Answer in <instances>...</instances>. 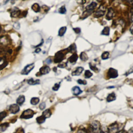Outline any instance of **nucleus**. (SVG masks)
Masks as SVG:
<instances>
[{"mask_svg": "<svg viewBox=\"0 0 133 133\" xmlns=\"http://www.w3.org/2000/svg\"><path fill=\"white\" fill-rule=\"evenodd\" d=\"M95 133H104L100 127V124L97 121H93L90 126Z\"/></svg>", "mask_w": 133, "mask_h": 133, "instance_id": "obj_1", "label": "nucleus"}, {"mask_svg": "<svg viewBox=\"0 0 133 133\" xmlns=\"http://www.w3.org/2000/svg\"><path fill=\"white\" fill-rule=\"evenodd\" d=\"M34 111L31 109H27L24 111L20 115V118L24 119H29L32 118L34 115Z\"/></svg>", "mask_w": 133, "mask_h": 133, "instance_id": "obj_2", "label": "nucleus"}, {"mask_svg": "<svg viewBox=\"0 0 133 133\" xmlns=\"http://www.w3.org/2000/svg\"><path fill=\"white\" fill-rule=\"evenodd\" d=\"M64 51L58 52L55 56L54 58V62L55 63H61L65 58V54L63 53Z\"/></svg>", "mask_w": 133, "mask_h": 133, "instance_id": "obj_3", "label": "nucleus"}, {"mask_svg": "<svg viewBox=\"0 0 133 133\" xmlns=\"http://www.w3.org/2000/svg\"><path fill=\"white\" fill-rule=\"evenodd\" d=\"M34 68V64H31L26 66L23 69L21 74L22 75H28Z\"/></svg>", "mask_w": 133, "mask_h": 133, "instance_id": "obj_4", "label": "nucleus"}, {"mask_svg": "<svg viewBox=\"0 0 133 133\" xmlns=\"http://www.w3.org/2000/svg\"><path fill=\"white\" fill-rule=\"evenodd\" d=\"M21 15V11L20 10L16 7H15L12 8L11 11L10 12V16L11 17L16 18L19 17Z\"/></svg>", "mask_w": 133, "mask_h": 133, "instance_id": "obj_5", "label": "nucleus"}, {"mask_svg": "<svg viewBox=\"0 0 133 133\" xmlns=\"http://www.w3.org/2000/svg\"><path fill=\"white\" fill-rule=\"evenodd\" d=\"M108 76L109 78L114 79L118 77V72L116 69L111 68L109 69L108 72Z\"/></svg>", "mask_w": 133, "mask_h": 133, "instance_id": "obj_6", "label": "nucleus"}, {"mask_svg": "<svg viewBox=\"0 0 133 133\" xmlns=\"http://www.w3.org/2000/svg\"><path fill=\"white\" fill-rule=\"evenodd\" d=\"M20 110L19 106L17 104H13L9 106V111L11 113L16 114L18 113Z\"/></svg>", "mask_w": 133, "mask_h": 133, "instance_id": "obj_7", "label": "nucleus"}, {"mask_svg": "<svg viewBox=\"0 0 133 133\" xmlns=\"http://www.w3.org/2000/svg\"><path fill=\"white\" fill-rule=\"evenodd\" d=\"M9 40L6 36H2L0 38V45L3 46H7L9 44Z\"/></svg>", "mask_w": 133, "mask_h": 133, "instance_id": "obj_8", "label": "nucleus"}, {"mask_svg": "<svg viewBox=\"0 0 133 133\" xmlns=\"http://www.w3.org/2000/svg\"><path fill=\"white\" fill-rule=\"evenodd\" d=\"M51 71V69L49 66H43L42 68H40V73L42 75H46V74L49 73Z\"/></svg>", "mask_w": 133, "mask_h": 133, "instance_id": "obj_9", "label": "nucleus"}, {"mask_svg": "<svg viewBox=\"0 0 133 133\" xmlns=\"http://www.w3.org/2000/svg\"><path fill=\"white\" fill-rule=\"evenodd\" d=\"M84 70V68L82 67H79L76 69L75 71L72 72V75L73 76H79L82 73Z\"/></svg>", "mask_w": 133, "mask_h": 133, "instance_id": "obj_10", "label": "nucleus"}, {"mask_svg": "<svg viewBox=\"0 0 133 133\" xmlns=\"http://www.w3.org/2000/svg\"><path fill=\"white\" fill-rule=\"evenodd\" d=\"M114 15V10L112 8H108V13L106 15V19L108 20L111 19Z\"/></svg>", "mask_w": 133, "mask_h": 133, "instance_id": "obj_11", "label": "nucleus"}, {"mask_svg": "<svg viewBox=\"0 0 133 133\" xmlns=\"http://www.w3.org/2000/svg\"><path fill=\"white\" fill-rule=\"evenodd\" d=\"M119 129V126L116 124H112L109 127V130L110 133H116Z\"/></svg>", "mask_w": 133, "mask_h": 133, "instance_id": "obj_12", "label": "nucleus"}, {"mask_svg": "<svg viewBox=\"0 0 133 133\" xmlns=\"http://www.w3.org/2000/svg\"><path fill=\"white\" fill-rule=\"evenodd\" d=\"M105 14V10H103L102 9H101L100 8H99L98 9V10H97L95 14H94V16L95 17H102L103 16V15H104Z\"/></svg>", "mask_w": 133, "mask_h": 133, "instance_id": "obj_13", "label": "nucleus"}, {"mask_svg": "<svg viewBox=\"0 0 133 133\" xmlns=\"http://www.w3.org/2000/svg\"><path fill=\"white\" fill-rule=\"evenodd\" d=\"M73 94L75 95H79L82 93V91L80 90V88L78 86H75L72 88Z\"/></svg>", "mask_w": 133, "mask_h": 133, "instance_id": "obj_14", "label": "nucleus"}, {"mask_svg": "<svg viewBox=\"0 0 133 133\" xmlns=\"http://www.w3.org/2000/svg\"><path fill=\"white\" fill-rule=\"evenodd\" d=\"M69 52L75 54L77 52V46L75 43H73L67 49Z\"/></svg>", "mask_w": 133, "mask_h": 133, "instance_id": "obj_15", "label": "nucleus"}, {"mask_svg": "<svg viewBox=\"0 0 133 133\" xmlns=\"http://www.w3.org/2000/svg\"><path fill=\"white\" fill-rule=\"evenodd\" d=\"M78 59V56L76 53L73 54L69 59V62L70 63H75Z\"/></svg>", "mask_w": 133, "mask_h": 133, "instance_id": "obj_16", "label": "nucleus"}, {"mask_svg": "<svg viewBox=\"0 0 133 133\" xmlns=\"http://www.w3.org/2000/svg\"><path fill=\"white\" fill-rule=\"evenodd\" d=\"M97 3L95 2H93L90 5H87L86 7V10H93L94 11V9L97 7Z\"/></svg>", "mask_w": 133, "mask_h": 133, "instance_id": "obj_17", "label": "nucleus"}, {"mask_svg": "<svg viewBox=\"0 0 133 133\" xmlns=\"http://www.w3.org/2000/svg\"><path fill=\"white\" fill-rule=\"evenodd\" d=\"M25 97L23 95H20L17 99L16 102L17 103V105L20 106L23 104V103L25 102Z\"/></svg>", "mask_w": 133, "mask_h": 133, "instance_id": "obj_18", "label": "nucleus"}, {"mask_svg": "<svg viewBox=\"0 0 133 133\" xmlns=\"http://www.w3.org/2000/svg\"><path fill=\"white\" fill-rule=\"evenodd\" d=\"M31 8L35 13H39L41 11V7L38 3H34L31 6Z\"/></svg>", "mask_w": 133, "mask_h": 133, "instance_id": "obj_19", "label": "nucleus"}, {"mask_svg": "<svg viewBox=\"0 0 133 133\" xmlns=\"http://www.w3.org/2000/svg\"><path fill=\"white\" fill-rule=\"evenodd\" d=\"M67 31V27H63L60 28L59 30L58 31V35L59 37H63Z\"/></svg>", "mask_w": 133, "mask_h": 133, "instance_id": "obj_20", "label": "nucleus"}, {"mask_svg": "<svg viewBox=\"0 0 133 133\" xmlns=\"http://www.w3.org/2000/svg\"><path fill=\"white\" fill-rule=\"evenodd\" d=\"M110 28L109 27H106L103 29V30L101 32V34L108 36L110 34Z\"/></svg>", "mask_w": 133, "mask_h": 133, "instance_id": "obj_21", "label": "nucleus"}, {"mask_svg": "<svg viewBox=\"0 0 133 133\" xmlns=\"http://www.w3.org/2000/svg\"><path fill=\"white\" fill-rule=\"evenodd\" d=\"M27 83L30 85H37L40 84V80H34L33 79H30L27 81Z\"/></svg>", "mask_w": 133, "mask_h": 133, "instance_id": "obj_22", "label": "nucleus"}, {"mask_svg": "<svg viewBox=\"0 0 133 133\" xmlns=\"http://www.w3.org/2000/svg\"><path fill=\"white\" fill-rule=\"evenodd\" d=\"M51 115H52V112L50 109L45 110L43 112V114H42V115L45 117L46 119V118L50 117L51 116Z\"/></svg>", "mask_w": 133, "mask_h": 133, "instance_id": "obj_23", "label": "nucleus"}, {"mask_svg": "<svg viewBox=\"0 0 133 133\" xmlns=\"http://www.w3.org/2000/svg\"><path fill=\"white\" fill-rule=\"evenodd\" d=\"M115 99H116L115 95L114 93H112L108 96L107 98V100L108 102H111L113 100H115Z\"/></svg>", "mask_w": 133, "mask_h": 133, "instance_id": "obj_24", "label": "nucleus"}, {"mask_svg": "<svg viewBox=\"0 0 133 133\" xmlns=\"http://www.w3.org/2000/svg\"><path fill=\"white\" fill-rule=\"evenodd\" d=\"M45 119H46V118L44 116H43V115L40 116H39L37 118V122L38 124H42L44 122H45Z\"/></svg>", "mask_w": 133, "mask_h": 133, "instance_id": "obj_25", "label": "nucleus"}, {"mask_svg": "<svg viewBox=\"0 0 133 133\" xmlns=\"http://www.w3.org/2000/svg\"><path fill=\"white\" fill-rule=\"evenodd\" d=\"M80 58H81V59L82 61L86 62V61H87L88 60V57L87 55L86 54V53H85V52H83L80 54Z\"/></svg>", "mask_w": 133, "mask_h": 133, "instance_id": "obj_26", "label": "nucleus"}, {"mask_svg": "<svg viewBox=\"0 0 133 133\" xmlns=\"http://www.w3.org/2000/svg\"><path fill=\"white\" fill-rule=\"evenodd\" d=\"M40 101V99L38 97H33L31 99V103L32 105H37Z\"/></svg>", "mask_w": 133, "mask_h": 133, "instance_id": "obj_27", "label": "nucleus"}, {"mask_svg": "<svg viewBox=\"0 0 133 133\" xmlns=\"http://www.w3.org/2000/svg\"><path fill=\"white\" fill-rule=\"evenodd\" d=\"M8 126H9V124L8 123H3L0 125V130H1L2 131H4L7 129V128Z\"/></svg>", "mask_w": 133, "mask_h": 133, "instance_id": "obj_28", "label": "nucleus"}, {"mask_svg": "<svg viewBox=\"0 0 133 133\" xmlns=\"http://www.w3.org/2000/svg\"><path fill=\"white\" fill-rule=\"evenodd\" d=\"M109 56V53L108 52H105L101 55V58L103 60H106L108 59Z\"/></svg>", "mask_w": 133, "mask_h": 133, "instance_id": "obj_29", "label": "nucleus"}, {"mask_svg": "<svg viewBox=\"0 0 133 133\" xmlns=\"http://www.w3.org/2000/svg\"><path fill=\"white\" fill-rule=\"evenodd\" d=\"M85 77L86 79L90 78L93 76V73L89 70H86L85 72Z\"/></svg>", "mask_w": 133, "mask_h": 133, "instance_id": "obj_30", "label": "nucleus"}, {"mask_svg": "<svg viewBox=\"0 0 133 133\" xmlns=\"http://www.w3.org/2000/svg\"><path fill=\"white\" fill-rule=\"evenodd\" d=\"M58 11H59V13L61 14H65L66 13V12H67L66 6L65 5L62 6L59 9Z\"/></svg>", "mask_w": 133, "mask_h": 133, "instance_id": "obj_31", "label": "nucleus"}, {"mask_svg": "<svg viewBox=\"0 0 133 133\" xmlns=\"http://www.w3.org/2000/svg\"><path fill=\"white\" fill-rule=\"evenodd\" d=\"M7 116V113L5 111L0 112V121H2Z\"/></svg>", "mask_w": 133, "mask_h": 133, "instance_id": "obj_32", "label": "nucleus"}, {"mask_svg": "<svg viewBox=\"0 0 133 133\" xmlns=\"http://www.w3.org/2000/svg\"><path fill=\"white\" fill-rule=\"evenodd\" d=\"M60 85H61L60 83L55 84L53 87V90L54 91H58L59 90V87H60Z\"/></svg>", "mask_w": 133, "mask_h": 133, "instance_id": "obj_33", "label": "nucleus"}, {"mask_svg": "<svg viewBox=\"0 0 133 133\" xmlns=\"http://www.w3.org/2000/svg\"><path fill=\"white\" fill-rule=\"evenodd\" d=\"M67 63L62 62V63H60V64L58 65V67H59V68H64L66 67H67Z\"/></svg>", "mask_w": 133, "mask_h": 133, "instance_id": "obj_34", "label": "nucleus"}, {"mask_svg": "<svg viewBox=\"0 0 133 133\" xmlns=\"http://www.w3.org/2000/svg\"><path fill=\"white\" fill-rule=\"evenodd\" d=\"M73 30H74L77 34H80L81 32V30L80 28H73Z\"/></svg>", "mask_w": 133, "mask_h": 133, "instance_id": "obj_35", "label": "nucleus"}, {"mask_svg": "<svg viewBox=\"0 0 133 133\" xmlns=\"http://www.w3.org/2000/svg\"><path fill=\"white\" fill-rule=\"evenodd\" d=\"M13 27L14 28H15L16 29H17V30H19L20 28V23L19 22H16L15 23H14L13 25Z\"/></svg>", "mask_w": 133, "mask_h": 133, "instance_id": "obj_36", "label": "nucleus"}, {"mask_svg": "<svg viewBox=\"0 0 133 133\" xmlns=\"http://www.w3.org/2000/svg\"><path fill=\"white\" fill-rule=\"evenodd\" d=\"M45 107H46V104L45 102H42L41 104L39 106V108L41 110H43L45 108Z\"/></svg>", "mask_w": 133, "mask_h": 133, "instance_id": "obj_37", "label": "nucleus"}, {"mask_svg": "<svg viewBox=\"0 0 133 133\" xmlns=\"http://www.w3.org/2000/svg\"><path fill=\"white\" fill-rule=\"evenodd\" d=\"M89 65H90V68H91L92 70L95 71H98V68H97L96 66H93V65H92L91 63L89 64Z\"/></svg>", "mask_w": 133, "mask_h": 133, "instance_id": "obj_38", "label": "nucleus"}, {"mask_svg": "<svg viewBox=\"0 0 133 133\" xmlns=\"http://www.w3.org/2000/svg\"><path fill=\"white\" fill-rule=\"evenodd\" d=\"M16 133H25L24 129H23L22 127L18 128L16 130Z\"/></svg>", "mask_w": 133, "mask_h": 133, "instance_id": "obj_39", "label": "nucleus"}, {"mask_svg": "<svg viewBox=\"0 0 133 133\" xmlns=\"http://www.w3.org/2000/svg\"><path fill=\"white\" fill-rule=\"evenodd\" d=\"M78 82L79 84H83V85H85L87 84V82L85 80H78Z\"/></svg>", "mask_w": 133, "mask_h": 133, "instance_id": "obj_40", "label": "nucleus"}, {"mask_svg": "<svg viewBox=\"0 0 133 133\" xmlns=\"http://www.w3.org/2000/svg\"><path fill=\"white\" fill-rule=\"evenodd\" d=\"M132 72H133V66H132V67L130 68V69L127 71V72H126V76H128V75H129V74L132 73Z\"/></svg>", "mask_w": 133, "mask_h": 133, "instance_id": "obj_41", "label": "nucleus"}, {"mask_svg": "<svg viewBox=\"0 0 133 133\" xmlns=\"http://www.w3.org/2000/svg\"><path fill=\"white\" fill-rule=\"evenodd\" d=\"M46 62L47 64H50L52 63V60L51 58H48L46 60Z\"/></svg>", "mask_w": 133, "mask_h": 133, "instance_id": "obj_42", "label": "nucleus"}, {"mask_svg": "<svg viewBox=\"0 0 133 133\" xmlns=\"http://www.w3.org/2000/svg\"><path fill=\"white\" fill-rule=\"evenodd\" d=\"M43 43H44V41H43V40H42V42H41L40 44H39V45H37L36 46H34V48H37V47H39V46H42V45H43Z\"/></svg>", "mask_w": 133, "mask_h": 133, "instance_id": "obj_43", "label": "nucleus"}, {"mask_svg": "<svg viewBox=\"0 0 133 133\" xmlns=\"http://www.w3.org/2000/svg\"><path fill=\"white\" fill-rule=\"evenodd\" d=\"M77 133H86V131L83 130V129H81V130H79Z\"/></svg>", "mask_w": 133, "mask_h": 133, "instance_id": "obj_44", "label": "nucleus"}, {"mask_svg": "<svg viewBox=\"0 0 133 133\" xmlns=\"http://www.w3.org/2000/svg\"><path fill=\"white\" fill-rule=\"evenodd\" d=\"M116 133H128V132H126L125 130H120V131H117Z\"/></svg>", "mask_w": 133, "mask_h": 133, "instance_id": "obj_45", "label": "nucleus"}, {"mask_svg": "<svg viewBox=\"0 0 133 133\" xmlns=\"http://www.w3.org/2000/svg\"><path fill=\"white\" fill-rule=\"evenodd\" d=\"M41 51V49H40V48H38V49H37L35 51V52L37 53H40Z\"/></svg>", "mask_w": 133, "mask_h": 133, "instance_id": "obj_46", "label": "nucleus"}, {"mask_svg": "<svg viewBox=\"0 0 133 133\" xmlns=\"http://www.w3.org/2000/svg\"><path fill=\"white\" fill-rule=\"evenodd\" d=\"M130 33H131V34L133 35V25L130 27Z\"/></svg>", "mask_w": 133, "mask_h": 133, "instance_id": "obj_47", "label": "nucleus"}, {"mask_svg": "<svg viewBox=\"0 0 133 133\" xmlns=\"http://www.w3.org/2000/svg\"><path fill=\"white\" fill-rule=\"evenodd\" d=\"M88 133H95L94 131H93V130H92V128L90 127V128H89V132H88Z\"/></svg>", "mask_w": 133, "mask_h": 133, "instance_id": "obj_48", "label": "nucleus"}, {"mask_svg": "<svg viewBox=\"0 0 133 133\" xmlns=\"http://www.w3.org/2000/svg\"><path fill=\"white\" fill-rule=\"evenodd\" d=\"M128 133H133V128L130 129L128 132Z\"/></svg>", "mask_w": 133, "mask_h": 133, "instance_id": "obj_49", "label": "nucleus"}, {"mask_svg": "<svg viewBox=\"0 0 133 133\" xmlns=\"http://www.w3.org/2000/svg\"><path fill=\"white\" fill-rule=\"evenodd\" d=\"M126 1L128 2H130H130L133 1V0H126Z\"/></svg>", "mask_w": 133, "mask_h": 133, "instance_id": "obj_50", "label": "nucleus"}, {"mask_svg": "<svg viewBox=\"0 0 133 133\" xmlns=\"http://www.w3.org/2000/svg\"><path fill=\"white\" fill-rule=\"evenodd\" d=\"M97 1H99V2H100V1H101V0H97Z\"/></svg>", "mask_w": 133, "mask_h": 133, "instance_id": "obj_51", "label": "nucleus"}, {"mask_svg": "<svg viewBox=\"0 0 133 133\" xmlns=\"http://www.w3.org/2000/svg\"><path fill=\"white\" fill-rule=\"evenodd\" d=\"M14 133H16V132H14Z\"/></svg>", "mask_w": 133, "mask_h": 133, "instance_id": "obj_52", "label": "nucleus"}]
</instances>
